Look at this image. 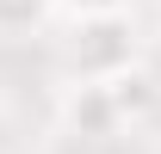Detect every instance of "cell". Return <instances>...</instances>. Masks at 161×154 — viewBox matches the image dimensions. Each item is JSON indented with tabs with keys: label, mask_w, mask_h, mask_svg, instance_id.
Returning <instances> with one entry per match:
<instances>
[{
	"label": "cell",
	"mask_w": 161,
	"mask_h": 154,
	"mask_svg": "<svg viewBox=\"0 0 161 154\" xmlns=\"http://www.w3.org/2000/svg\"><path fill=\"white\" fill-rule=\"evenodd\" d=\"M56 13V0H0V37H25Z\"/></svg>",
	"instance_id": "obj_3"
},
{
	"label": "cell",
	"mask_w": 161,
	"mask_h": 154,
	"mask_svg": "<svg viewBox=\"0 0 161 154\" xmlns=\"http://www.w3.org/2000/svg\"><path fill=\"white\" fill-rule=\"evenodd\" d=\"M112 93H118L124 117L136 123V117H149V105H155V80H149V68H130V74H118V80H112Z\"/></svg>",
	"instance_id": "obj_4"
},
{
	"label": "cell",
	"mask_w": 161,
	"mask_h": 154,
	"mask_svg": "<svg viewBox=\"0 0 161 154\" xmlns=\"http://www.w3.org/2000/svg\"><path fill=\"white\" fill-rule=\"evenodd\" d=\"M62 68L68 80H118L142 68V43L130 13H99V19H75L68 43H62Z\"/></svg>",
	"instance_id": "obj_1"
},
{
	"label": "cell",
	"mask_w": 161,
	"mask_h": 154,
	"mask_svg": "<svg viewBox=\"0 0 161 154\" xmlns=\"http://www.w3.org/2000/svg\"><path fill=\"white\" fill-rule=\"evenodd\" d=\"M56 123L80 142H105V136H118L130 117H124L118 93H112V80H68L56 99Z\"/></svg>",
	"instance_id": "obj_2"
},
{
	"label": "cell",
	"mask_w": 161,
	"mask_h": 154,
	"mask_svg": "<svg viewBox=\"0 0 161 154\" xmlns=\"http://www.w3.org/2000/svg\"><path fill=\"white\" fill-rule=\"evenodd\" d=\"M68 19H99V13H130V0H56Z\"/></svg>",
	"instance_id": "obj_5"
}]
</instances>
